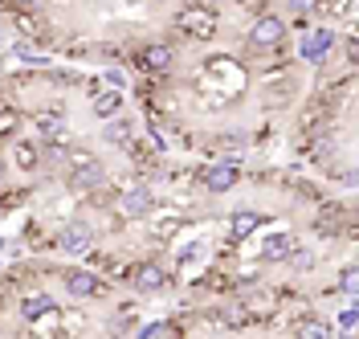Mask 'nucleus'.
Returning a JSON list of instances; mask_svg holds the SVG:
<instances>
[{
    "label": "nucleus",
    "mask_w": 359,
    "mask_h": 339,
    "mask_svg": "<svg viewBox=\"0 0 359 339\" xmlns=\"http://www.w3.org/2000/svg\"><path fill=\"white\" fill-rule=\"evenodd\" d=\"M331 46H335L331 29H318V33H311V37L302 41V58H306V62H323V58L331 53Z\"/></svg>",
    "instance_id": "obj_8"
},
{
    "label": "nucleus",
    "mask_w": 359,
    "mask_h": 339,
    "mask_svg": "<svg viewBox=\"0 0 359 339\" xmlns=\"http://www.w3.org/2000/svg\"><path fill=\"white\" fill-rule=\"evenodd\" d=\"M102 164L86 152H69V184L74 188H94V184H102Z\"/></svg>",
    "instance_id": "obj_2"
},
{
    "label": "nucleus",
    "mask_w": 359,
    "mask_h": 339,
    "mask_svg": "<svg viewBox=\"0 0 359 339\" xmlns=\"http://www.w3.org/2000/svg\"><path fill=\"white\" fill-rule=\"evenodd\" d=\"M221 143H224V147H241V143H245V135H221Z\"/></svg>",
    "instance_id": "obj_25"
},
{
    "label": "nucleus",
    "mask_w": 359,
    "mask_h": 339,
    "mask_svg": "<svg viewBox=\"0 0 359 339\" xmlns=\"http://www.w3.org/2000/svg\"><path fill=\"white\" fill-rule=\"evenodd\" d=\"M282 41H286V25H282V17H269V13H262L257 21L249 25V46L278 49Z\"/></svg>",
    "instance_id": "obj_1"
},
{
    "label": "nucleus",
    "mask_w": 359,
    "mask_h": 339,
    "mask_svg": "<svg viewBox=\"0 0 359 339\" xmlns=\"http://www.w3.org/2000/svg\"><path fill=\"white\" fill-rule=\"evenodd\" d=\"M290 246H294V237H286V233H269L266 241H262V262H266V266H273V262H286Z\"/></svg>",
    "instance_id": "obj_10"
},
{
    "label": "nucleus",
    "mask_w": 359,
    "mask_h": 339,
    "mask_svg": "<svg viewBox=\"0 0 359 339\" xmlns=\"http://www.w3.org/2000/svg\"><path fill=\"white\" fill-rule=\"evenodd\" d=\"M107 82H111L114 91H118V86H123V82H127V78H123V69H107Z\"/></svg>",
    "instance_id": "obj_23"
},
{
    "label": "nucleus",
    "mask_w": 359,
    "mask_h": 339,
    "mask_svg": "<svg viewBox=\"0 0 359 339\" xmlns=\"http://www.w3.org/2000/svg\"><path fill=\"white\" fill-rule=\"evenodd\" d=\"M17 164H21V168H33V164H37V152H33L29 143H17Z\"/></svg>",
    "instance_id": "obj_19"
},
{
    "label": "nucleus",
    "mask_w": 359,
    "mask_h": 339,
    "mask_svg": "<svg viewBox=\"0 0 359 339\" xmlns=\"http://www.w3.org/2000/svg\"><path fill=\"white\" fill-rule=\"evenodd\" d=\"M318 0H290V13H314Z\"/></svg>",
    "instance_id": "obj_21"
},
{
    "label": "nucleus",
    "mask_w": 359,
    "mask_h": 339,
    "mask_svg": "<svg viewBox=\"0 0 359 339\" xmlns=\"http://www.w3.org/2000/svg\"><path fill=\"white\" fill-rule=\"evenodd\" d=\"M57 246L66 249L69 258H78V253H86V249L94 246V229H90L86 221H69V225L57 233Z\"/></svg>",
    "instance_id": "obj_3"
},
{
    "label": "nucleus",
    "mask_w": 359,
    "mask_h": 339,
    "mask_svg": "<svg viewBox=\"0 0 359 339\" xmlns=\"http://www.w3.org/2000/svg\"><path fill=\"white\" fill-rule=\"evenodd\" d=\"M237 180H241V168H237L233 159L212 164V168L204 172V188H208V192H217V197H221V192H233V188H237Z\"/></svg>",
    "instance_id": "obj_4"
},
{
    "label": "nucleus",
    "mask_w": 359,
    "mask_h": 339,
    "mask_svg": "<svg viewBox=\"0 0 359 339\" xmlns=\"http://www.w3.org/2000/svg\"><path fill=\"white\" fill-rule=\"evenodd\" d=\"M229 229H233V237L241 241V237H249V233L262 229V213H257V208H237V213L229 217Z\"/></svg>",
    "instance_id": "obj_9"
},
{
    "label": "nucleus",
    "mask_w": 359,
    "mask_h": 339,
    "mask_svg": "<svg viewBox=\"0 0 359 339\" xmlns=\"http://www.w3.org/2000/svg\"><path fill=\"white\" fill-rule=\"evenodd\" d=\"M298 339H331V323H318V319H302V323H298Z\"/></svg>",
    "instance_id": "obj_14"
},
{
    "label": "nucleus",
    "mask_w": 359,
    "mask_h": 339,
    "mask_svg": "<svg viewBox=\"0 0 359 339\" xmlns=\"http://www.w3.org/2000/svg\"><path fill=\"white\" fill-rule=\"evenodd\" d=\"M168 278H172V274L163 270L159 262H143V266L135 270V291L139 294H159V291H168Z\"/></svg>",
    "instance_id": "obj_5"
},
{
    "label": "nucleus",
    "mask_w": 359,
    "mask_h": 339,
    "mask_svg": "<svg viewBox=\"0 0 359 339\" xmlns=\"http://www.w3.org/2000/svg\"><path fill=\"white\" fill-rule=\"evenodd\" d=\"M151 208H156V197H151V188H143V184H139V188H127L123 201H118V213L131 217V221L135 217H147Z\"/></svg>",
    "instance_id": "obj_6"
},
{
    "label": "nucleus",
    "mask_w": 359,
    "mask_h": 339,
    "mask_svg": "<svg viewBox=\"0 0 359 339\" xmlns=\"http://www.w3.org/2000/svg\"><path fill=\"white\" fill-rule=\"evenodd\" d=\"M355 286H359V278H355V270L347 266V270H343V291H347V294H355Z\"/></svg>",
    "instance_id": "obj_22"
},
{
    "label": "nucleus",
    "mask_w": 359,
    "mask_h": 339,
    "mask_svg": "<svg viewBox=\"0 0 359 339\" xmlns=\"http://www.w3.org/2000/svg\"><path fill=\"white\" fill-rule=\"evenodd\" d=\"M102 139L114 143V147H127V139H131V123H111V127L102 131Z\"/></svg>",
    "instance_id": "obj_16"
},
{
    "label": "nucleus",
    "mask_w": 359,
    "mask_h": 339,
    "mask_svg": "<svg viewBox=\"0 0 359 339\" xmlns=\"http://www.w3.org/2000/svg\"><path fill=\"white\" fill-rule=\"evenodd\" d=\"M139 62L151 69V74H168V69H172V49L168 46H143Z\"/></svg>",
    "instance_id": "obj_12"
},
{
    "label": "nucleus",
    "mask_w": 359,
    "mask_h": 339,
    "mask_svg": "<svg viewBox=\"0 0 359 339\" xmlns=\"http://www.w3.org/2000/svg\"><path fill=\"white\" fill-rule=\"evenodd\" d=\"M62 282H66L69 298H94V294L102 291V278L90 270H69V274H62Z\"/></svg>",
    "instance_id": "obj_7"
},
{
    "label": "nucleus",
    "mask_w": 359,
    "mask_h": 339,
    "mask_svg": "<svg viewBox=\"0 0 359 339\" xmlns=\"http://www.w3.org/2000/svg\"><path fill=\"white\" fill-rule=\"evenodd\" d=\"M53 311V294H45V291H37V294H25L21 298V319H45Z\"/></svg>",
    "instance_id": "obj_11"
},
{
    "label": "nucleus",
    "mask_w": 359,
    "mask_h": 339,
    "mask_svg": "<svg viewBox=\"0 0 359 339\" xmlns=\"http://www.w3.org/2000/svg\"><path fill=\"white\" fill-rule=\"evenodd\" d=\"M286 258L294 262V270H311V266H314V253H311V249H298V246H290V253H286Z\"/></svg>",
    "instance_id": "obj_18"
},
{
    "label": "nucleus",
    "mask_w": 359,
    "mask_h": 339,
    "mask_svg": "<svg viewBox=\"0 0 359 339\" xmlns=\"http://www.w3.org/2000/svg\"><path fill=\"white\" fill-rule=\"evenodd\" d=\"M118 107H123V94H118V91L98 94V98H94V119H98V123H102V119H114Z\"/></svg>",
    "instance_id": "obj_13"
},
{
    "label": "nucleus",
    "mask_w": 359,
    "mask_h": 339,
    "mask_svg": "<svg viewBox=\"0 0 359 339\" xmlns=\"http://www.w3.org/2000/svg\"><path fill=\"white\" fill-rule=\"evenodd\" d=\"M17 58H21V62H29V66H45L41 53H33V49H25V46H17Z\"/></svg>",
    "instance_id": "obj_20"
},
{
    "label": "nucleus",
    "mask_w": 359,
    "mask_h": 339,
    "mask_svg": "<svg viewBox=\"0 0 359 339\" xmlns=\"http://www.w3.org/2000/svg\"><path fill=\"white\" fill-rule=\"evenodd\" d=\"M217 319H221L224 327H241V323H245V307H241V303H229V307H221V311H217Z\"/></svg>",
    "instance_id": "obj_15"
},
{
    "label": "nucleus",
    "mask_w": 359,
    "mask_h": 339,
    "mask_svg": "<svg viewBox=\"0 0 359 339\" xmlns=\"http://www.w3.org/2000/svg\"><path fill=\"white\" fill-rule=\"evenodd\" d=\"M172 339L176 335V327H172V323H168V319H159V323H147V327H143V331H139V339Z\"/></svg>",
    "instance_id": "obj_17"
},
{
    "label": "nucleus",
    "mask_w": 359,
    "mask_h": 339,
    "mask_svg": "<svg viewBox=\"0 0 359 339\" xmlns=\"http://www.w3.org/2000/svg\"><path fill=\"white\" fill-rule=\"evenodd\" d=\"M339 323H343V327H347V331H351V327H355V307H347V311H343V315H339Z\"/></svg>",
    "instance_id": "obj_24"
}]
</instances>
